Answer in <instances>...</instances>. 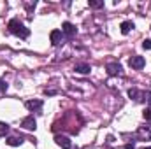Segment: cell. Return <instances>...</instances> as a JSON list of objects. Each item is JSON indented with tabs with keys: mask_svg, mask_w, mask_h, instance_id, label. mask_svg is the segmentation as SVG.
<instances>
[{
	"mask_svg": "<svg viewBox=\"0 0 151 149\" xmlns=\"http://www.w3.org/2000/svg\"><path fill=\"white\" fill-rule=\"evenodd\" d=\"M7 28H9V32H11L12 35H18V37H21V39H27L30 35V30H28L23 23H19L18 19H11Z\"/></svg>",
	"mask_w": 151,
	"mask_h": 149,
	"instance_id": "1",
	"label": "cell"
},
{
	"mask_svg": "<svg viewBox=\"0 0 151 149\" xmlns=\"http://www.w3.org/2000/svg\"><path fill=\"white\" fill-rule=\"evenodd\" d=\"M128 65H130L132 69H135V70H141V69L146 65V60H144L142 56H137V54H135V56H132V58L128 60Z\"/></svg>",
	"mask_w": 151,
	"mask_h": 149,
	"instance_id": "2",
	"label": "cell"
},
{
	"mask_svg": "<svg viewBox=\"0 0 151 149\" xmlns=\"http://www.w3.org/2000/svg\"><path fill=\"white\" fill-rule=\"evenodd\" d=\"M76 32H77V30H76V27L72 25V23L65 21V23L62 25V34H65V35H67L69 39H72V37H74V35H76Z\"/></svg>",
	"mask_w": 151,
	"mask_h": 149,
	"instance_id": "3",
	"label": "cell"
},
{
	"mask_svg": "<svg viewBox=\"0 0 151 149\" xmlns=\"http://www.w3.org/2000/svg\"><path fill=\"white\" fill-rule=\"evenodd\" d=\"M21 126H23V128H27V130H35V128H37L35 117H34V116H27V117L21 121Z\"/></svg>",
	"mask_w": 151,
	"mask_h": 149,
	"instance_id": "4",
	"label": "cell"
},
{
	"mask_svg": "<svg viewBox=\"0 0 151 149\" xmlns=\"http://www.w3.org/2000/svg\"><path fill=\"white\" fill-rule=\"evenodd\" d=\"M55 140H56V144H58L60 148H63V149H70V148H72V144H70L69 137H63V135H56V137H55Z\"/></svg>",
	"mask_w": 151,
	"mask_h": 149,
	"instance_id": "5",
	"label": "cell"
},
{
	"mask_svg": "<svg viewBox=\"0 0 151 149\" xmlns=\"http://www.w3.org/2000/svg\"><path fill=\"white\" fill-rule=\"evenodd\" d=\"M49 39H51L53 46H58V44L62 42V39H63V34H62V30H53V32L49 34Z\"/></svg>",
	"mask_w": 151,
	"mask_h": 149,
	"instance_id": "6",
	"label": "cell"
},
{
	"mask_svg": "<svg viewBox=\"0 0 151 149\" xmlns=\"http://www.w3.org/2000/svg\"><path fill=\"white\" fill-rule=\"evenodd\" d=\"M25 105H27L28 111H32V112L34 111H40V107H42V100H28Z\"/></svg>",
	"mask_w": 151,
	"mask_h": 149,
	"instance_id": "7",
	"label": "cell"
},
{
	"mask_svg": "<svg viewBox=\"0 0 151 149\" xmlns=\"http://www.w3.org/2000/svg\"><path fill=\"white\" fill-rule=\"evenodd\" d=\"M134 27H135V25H134L132 21H123V23L119 25V28H121V34H123V35L130 34V32L134 30Z\"/></svg>",
	"mask_w": 151,
	"mask_h": 149,
	"instance_id": "8",
	"label": "cell"
},
{
	"mask_svg": "<svg viewBox=\"0 0 151 149\" xmlns=\"http://www.w3.org/2000/svg\"><path fill=\"white\" fill-rule=\"evenodd\" d=\"M74 70L77 74H90V70H91V67L88 65V63H77L74 67Z\"/></svg>",
	"mask_w": 151,
	"mask_h": 149,
	"instance_id": "9",
	"label": "cell"
},
{
	"mask_svg": "<svg viewBox=\"0 0 151 149\" xmlns=\"http://www.w3.org/2000/svg\"><path fill=\"white\" fill-rule=\"evenodd\" d=\"M137 133H139V137H141V139L151 140V126H146V128L142 126V128H139V132H137Z\"/></svg>",
	"mask_w": 151,
	"mask_h": 149,
	"instance_id": "10",
	"label": "cell"
},
{
	"mask_svg": "<svg viewBox=\"0 0 151 149\" xmlns=\"http://www.w3.org/2000/svg\"><path fill=\"white\" fill-rule=\"evenodd\" d=\"M107 72L111 75L121 74V65H119V63H109V65H107Z\"/></svg>",
	"mask_w": 151,
	"mask_h": 149,
	"instance_id": "11",
	"label": "cell"
},
{
	"mask_svg": "<svg viewBox=\"0 0 151 149\" xmlns=\"http://www.w3.org/2000/svg\"><path fill=\"white\" fill-rule=\"evenodd\" d=\"M128 97H130V98H134V100H137V102H141V100H142V97H144V93H141L139 90L132 88V90H128Z\"/></svg>",
	"mask_w": 151,
	"mask_h": 149,
	"instance_id": "12",
	"label": "cell"
},
{
	"mask_svg": "<svg viewBox=\"0 0 151 149\" xmlns=\"http://www.w3.org/2000/svg\"><path fill=\"white\" fill-rule=\"evenodd\" d=\"M7 144L16 148V146H21V144H23V139H21V137H9V139H7Z\"/></svg>",
	"mask_w": 151,
	"mask_h": 149,
	"instance_id": "13",
	"label": "cell"
},
{
	"mask_svg": "<svg viewBox=\"0 0 151 149\" xmlns=\"http://www.w3.org/2000/svg\"><path fill=\"white\" fill-rule=\"evenodd\" d=\"M7 132H9V125L4 123V121H0V137H5Z\"/></svg>",
	"mask_w": 151,
	"mask_h": 149,
	"instance_id": "14",
	"label": "cell"
},
{
	"mask_svg": "<svg viewBox=\"0 0 151 149\" xmlns=\"http://www.w3.org/2000/svg\"><path fill=\"white\" fill-rule=\"evenodd\" d=\"M90 7H93V9L104 7V2H102V0H90Z\"/></svg>",
	"mask_w": 151,
	"mask_h": 149,
	"instance_id": "15",
	"label": "cell"
},
{
	"mask_svg": "<svg viewBox=\"0 0 151 149\" xmlns=\"http://www.w3.org/2000/svg\"><path fill=\"white\" fill-rule=\"evenodd\" d=\"M7 91V82L4 79H0V93H5Z\"/></svg>",
	"mask_w": 151,
	"mask_h": 149,
	"instance_id": "16",
	"label": "cell"
},
{
	"mask_svg": "<svg viewBox=\"0 0 151 149\" xmlns=\"http://www.w3.org/2000/svg\"><path fill=\"white\" fill-rule=\"evenodd\" d=\"M142 100H146V102H148V105H151V91H146V93H144Z\"/></svg>",
	"mask_w": 151,
	"mask_h": 149,
	"instance_id": "17",
	"label": "cell"
},
{
	"mask_svg": "<svg viewBox=\"0 0 151 149\" xmlns=\"http://www.w3.org/2000/svg\"><path fill=\"white\" fill-rule=\"evenodd\" d=\"M142 116H144L146 121H151V109H146V111L142 112Z\"/></svg>",
	"mask_w": 151,
	"mask_h": 149,
	"instance_id": "18",
	"label": "cell"
},
{
	"mask_svg": "<svg viewBox=\"0 0 151 149\" xmlns=\"http://www.w3.org/2000/svg\"><path fill=\"white\" fill-rule=\"evenodd\" d=\"M142 47H144V49H151V40H150V39L142 40Z\"/></svg>",
	"mask_w": 151,
	"mask_h": 149,
	"instance_id": "19",
	"label": "cell"
},
{
	"mask_svg": "<svg viewBox=\"0 0 151 149\" xmlns=\"http://www.w3.org/2000/svg\"><path fill=\"white\" fill-rule=\"evenodd\" d=\"M123 149H135V146H134V144H127Z\"/></svg>",
	"mask_w": 151,
	"mask_h": 149,
	"instance_id": "20",
	"label": "cell"
},
{
	"mask_svg": "<svg viewBox=\"0 0 151 149\" xmlns=\"http://www.w3.org/2000/svg\"><path fill=\"white\" fill-rule=\"evenodd\" d=\"M146 149H151V148H146Z\"/></svg>",
	"mask_w": 151,
	"mask_h": 149,
	"instance_id": "21",
	"label": "cell"
}]
</instances>
